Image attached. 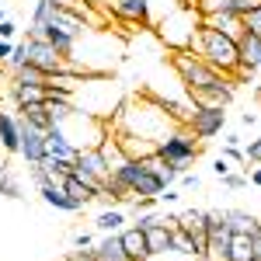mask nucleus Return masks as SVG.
I'll return each instance as SVG.
<instances>
[{
  "mask_svg": "<svg viewBox=\"0 0 261 261\" xmlns=\"http://www.w3.org/2000/svg\"><path fill=\"white\" fill-rule=\"evenodd\" d=\"M192 53L202 56L209 66H216L220 73L233 77V70L241 66V53H237V42L226 39L223 32L209 28V24H199L195 28V39H192Z\"/></svg>",
  "mask_w": 261,
  "mask_h": 261,
  "instance_id": "f257e3e1",
  "label": "nucleus"
},
{
  "mask_svg": "<svg viewBox=\"0 0 261 261\" xmlns=\"http://www.w3.org/2000/svg\"><path fill=\"white\" fill-rule=\"evenodd\" d=\"M171 66H174V73L181 77L185 84V91H205V87H233V77H226L220 73L216 66H209V63L195 56L192 49H178V53H171Z\"/></svg>",
  "mask_w": 261,
  "mask_h": 261,
  "instance_id": "f03ea898",
  "label": "nucleus"
},
{
  "mask_svg": "<svg viewBox=\"0 0 261 261\" xmlns=\"http://www.w3.org/2000/svg\"><path fill=\"white\" fill-rule=\"evenodd\" d=\"M202 24V14L192 7V4H185L181 0L174 11H167L164 18H157V35L161 42L171 49V53H178V49H192V39H195V28Z\"/></svg>",
  "mask_w": 261,
  "mask_h": 261,
  "instance_id": "7ed1b4c3",
  "label": "nucleus"
},
{
  "mask_svg": "<svg viewBox=\"0 0 261 261\" xmlns=\"http://www.w3.org/2000/svg\"><path fill=\"white\" fill-rule=\"evenodd\" d=\"M108 174H112V164H108L101 146H84V150H77V157H73V178H81L84 185H91V188L101 192V185H105Z\"/></svg>",
  "mask_w": 261,
  "mask_h": 261,
  "instance_id": "20e7f679",
  "label": "nucleus"
},
{
  "mask_svg": "<svg viewBox=\"0 0 261 261\" xmlns=\"http://www.w3.org/2000/svg\"><path fill=\"white\" fill-rule=\"evenodd\" d=\"M199 143H195V136L188 133V129H178V133H167L161 143H157V157L167 164H181L185 171L195 164V157H199Z\"/></svg>",
  "mask_w": 261,
  "mask_h": 261,
  "instance_id": "39448f33",
  "label": "nucleus"
},
{
  "mask_svg": "<svg viewBox=\"0 0 261 261\" xmlns=\"http://www.w3.org/2000/svg\"><path fill=\"white\" fill-rule=\"evenodd\" d=\"M185 125L199 140H216L226 129V108H195V112H188Z\"/></svg>",
  "mask_w": 261,
  "mask_h": 261,
  "instance_id": "423d86ee",
  "label": "nucleus"
},
{
  "mask_svg": "<svg viewBox=\"0 0 261 261\" xmlns=\"http://www.w3.org/2000/svg\"><path fill=\"white\" fill-rule=\"evenodd\" d=\"M18 129H21V161L28 164V167H39L45 161V133L35 129V125H28V122L18 115Z\"/></svg>",
  "mask_w": 261,
  "mask_h": 261,
  "instance_id": "0eeeda50",
  "label": "nucleus"
},
{
  "mask_svg": "<svg viewBox=\"0 0 261 261\" xmlns=\"http://www.w3.org/2000/svg\"><path fill=\"white\" fill-rule=\"evenodd\" d=\"M42 24H53V28H60L63 35H70L73 42H81L91 35V24L81 18V14H73V11H63V7H53V14L42 21Z\"/></svg>",
  "mask_w": 261,
  "mask_h": 261,
  "instance_id": "6e6552de",
  "label": "nucleus"
},
{
  "mask_svg": "<svg viewBox=\"0 0 261 261\" xmlns=\"http://www.w3.org/2000/svg\"><path fill=\"white\" fill-rule=\"evenodd\" d=\"M108 11H115V18L140 24V28H153V14H150V0H112Z\"/></svg>",
  "mask_w": 261,
  "mask_h": 261,
  "instance_id": "1a4fd4ad",
  "label": "nucleus"
},
{
  "mask_svg": "<svg viewBox=\"0 0 261 261\" xmlns=\"http://www.w3.org/2000/svg\"><path fill=\"white\" fill-rule=\"evenodd\" d=\"M42 108H45V115L53 125H70V122L77 119V105H73V94H45L42 101Z\"/></svg>",
  "mask_w": 261,
  "mask_h": 261,
  "instance_id": "9d476101",
  "label": "nucleus"
},
{
  "mask_svg": "<svg viewBox=\"0 0 261 261\" xmlns=\"http://www.w3.org/2000/svg\"><path fill=\"white\" fill-rule=\"evenodd\" d=\"M39 195H42V202L49 205V209H56V213H84V202L81 199H73L63 185H42L39 188Z\"/></svg>",
  "mask_w": 261,
  "mask_h": 261,
  "instance_id": "9b49d317",
  "label": "nucleus"
},
{
  "mask_svg": "<svg viewBox=\"0 0 261 261\" xmlns=\"http://www.w3.org/2000/svg\"><path fill=\"white\" fill-rule=\"evenodd\" d=\"M45 157H56V161H73L77 157V146H73L70 133L63 125L45 129Z\"/></svg>",
  "mask_w": 261,
  "mask_h": 261,
  "instance_id": "f8f14e48",
  "label": "nucleus"
},
{
  "mask_svg": "<svg viewBox=\"0 0 261 261\" xmlns=\"http://www.w3.org/2000/svg\"><path fill=\"white\" fill-rule=\"evenodd\" d=\"M115 143H119L122 157H129V161H150V157H157V143L146 140V136H136V133H122Z\"/></svg>",
  "mask_w": 261,
  "mask_h": 261,
  "instance_id": "ddd939ff",
  "label": "nucleus"
},
{
  "mask_svg": "<svg viewBox=\"0 0 261 261\" xmlns=\"http://www.w3.org/2000/svg\"><path fill=\"white\" fill-rule=\"evenodd\" d=\"M119 241H122V251L129 261H150V247H146V233L140 226H122L119 230Z\"/></svg>",
  "mask_w": 261,
  "mask_h": 261,
  "instance_id": "4468645a",
  "label": "nucleus"
},
{
  "mask_svg": "<svg viewBox=\"0 0 261 261\" xmlns=\"http://www.w3.org/2000/svg\"><path fill=\"white\" fill-rule=\"evenodd\" d=\"M0 150L4 153H21V129H18V115L0 108Z\"/></svg>",
  "mask_w": 261,
  "mask_h": 261,
  "instance_id": "2eb2a0df",
  "label": "nucleus"
},
{
  "mask_svg": "<svg viewBox=\"0 0 261 261\" xmlns=\"http://www.w3.org/2000/svg\"><path fill=\"white\" fill-rule=\"evenodd\" d=\"M202 24H209V28L223 32L226 39H233V42L244 35V18H237L233 11H223V14H209V18H202Z\"/></svg>",
  "mask_w": 261,
  "mask_h": 261,
  "instance_id": "dca6fc26",
  "label": "nucleus"
},
{
  "mask_svg": "<svg viewBox=\"0 0 261 261\" xmlns=\"http://www.w3.org/2000/svg\"><path fill=\"white\" fill-rule=\"evenodd\" d=\"M237 53H241V66H247L251 73H258V70H261V39H258V35L244 32L241 39H237Z\"/></svg>",
  "mask_w": 261,
  "mask_h": 261,
  "instance_id": "f3484780",
  "label": "nucleus"
},
{
  "mask_svg": "<svg viewBox=\"0 0 261 261\" xmlns=\"http://www.w3.org/2000/svg\"><path fill=\"white\" fill-rule=\"evenodd\" d=\"M45 87L39 84H21V81H11V98H14V108H24V105H42L45 101Z\"/></svg>",
  "mask_w": 261,
  "mask_h": 261,
  "instance_id": "a211bd4d",
  "label": "nucleus"
},
{
  "mask_svg": "<svg viewBox=\"0 0 261 261\" xmlns=\"http://www.w3.org/2000/svg\"><path fill=\"white\" fill-rule=\"evenodd\" d=\"M171 230H174V226H164V223L150 226V230H143V233H146V247H150V254H153V258L171 254Z\"/></svg>",
  "mask_w": 261,
  "mask_h": 261,
  "instance_id": "6ab92c4d",
  "label": "nucleus"
},
{
  "mask_svg": "<svg viewBox=\"0 0 261 261\" xmlns=\"http://www.w3.org/2000/svg\"><path fill=\"white\" fill-rule=\"evenodd\" d=\"M226 213V223H230V230L233 233H258L261 230V220L254 216V213H247V209H223Z\"/></svg>",
  "mask_w": 261,
  "mask_h": 261,
  "instance_id": "aec40b11",
  "label": "nucleus"
},
{
  "mask_svg": "<svg viewBox=\"0 0 261 261\" xmlns=\"http://www.w3.org/2000/svg\"><path fill=\"white\" fill-rule=\"evenodd\" d=\"M94 258L98 261H129L125 251H122L119 233H101V241L94 244Z\"/></svg>",
  "mask_w": 261,
  "mask_h": 261,
  "instance_id": "412c9836",
  "label": "nucleus"
},
{
  "mask_svg": "<svg viewBox=\"0 0 261 261\" xmlns=\"http://www.w3.org/2000/svg\"><path fill=\"white\" fill-rule=\"evenodd\" d=\"M122 226H125V213L122 209H105L94 216V230L98 233H119Z\"/></svg>",
  "mask_w": 261,
  "mask_h": 261,
  "instance_id": "4be33fe9",
  "label": "nucleus"
},
{
  "mask_svg": "<svg viewBox=\"0 0 261 261\" xmlns=\"http://www.w3.org/2000/svg\"><path fill=\"white\" fill-rule=\"evenodd\" d=\"M254 258V241L247 233H233L230 237V261H251Z\"/></svg>",
  "mask_w": 261,
  "mask_h": 261,
  "instance_id": "5701e85b",
  "label": "nucleus"
},
{
  "mask_svg": "<svg viewBox=\"0 0 261 261\" xmlns=\"http://www.w3.org/2000/svg\"><path fill=\"white\" fill-rule=\"evenodd\" d=\"M14 115H21V119L28 122V125H35V129H53V122H49V115H45V108L42 105H24V108H18Z\"/></svg>",
  "mask_w": 261,
  "mask_h": 261,
  "instance_id": "b1692460",
  "label": "nucleus"
},
{
  "mask_svg": "<svg viewBox=\"0 0 261 261\" xmlns=\"http://www.w3.org/2000/svg\"><path fill=\"white\" fill-rule=\"evenodd\" d=\"M63 188H66V192H70L73 199H81L84 205H87V202H94V199H98V188H91V185H84V181H81V178H73V174H70V178L63 181Z\"/></svg>",
  "mask_w": 261,
  "mask_h": 261,
  "instance_id": "393cba45",
  "label": "nucleus"
},
{
  "mask_svg": "<svg viewBox=\"0 0 261 261\" xmlns=\"http://www.w3.org/2000/svg\"><path fill=\"white\" fill-rule=\"evenodd\" d=\"M0 195H4V199H11V202H21V199H24L21 181L14 178L11 171H4V174H0Z\"/></svg>",
  "mask_w": 261,
  "mask_h": 261,
  "instance_id": "a878e982",
  "label": "nucleus"
},
{
  "mask_svg": "<svg viewBox=\"0 0 261 261\" xmlns=\"http://www.w3.org/2000/svg\"><path fill=\"white\" fill-rule=\"evenodd\" d=\"M192 7L199 11L202 18H209V14H223V11H233V0H195Z\"/></svg>",
  "mask_w": 261,
  "mask_h": 261,
  "instance_id": "bb28decb",
  "label": "nucleus"
},
{
  "mask_svg": "<svg viewBox=\"0 0 261 261\" xmlns=\"http://www.w3.org/2000/svg\"><path fill=\"white\" fill-rule=\"evenodd\" d=\"M220 181H223L226 192H241V188H247V174H233V171H230V174L220 178Z\"/></svg>",
  "mask_w": 261,
  "mask_h": 261,
  "instance_id": "cd10ccee",
  "label": "nucleus"
},
{
  "mask_svg": "<svg viewBox=\"0 0 261 261\" xmlns=\"http://www.w3.org/2000/svg\"><path fill=\"white\" fill-rule=\"evenodd\" d=\"M7 66H11V70H21V66H28V53H24V42H21V45H14V53L7 56Z\"/></svg>",
  "mask_w": 261,
  "mask_h": 261,
  "instance_id": "c85d7f7f",
  "label": "nucleus"
},
{
  "mask_svg": "<svg viewBox=\"0 0 261 261\" xmlns=\"http://www.w3.org/2000/svg\"><path fill=\"white\" fill-rule=\"evenodd\" d=\"M49 14H53V0H39V4H35V11H32V24H42Z\"/></svg>",
  "mask_w": 261,
  "mask_h": 261,
  "instance_id": "c756f323",
  "label": "nucleus"
},
{
  "mask_svg": "<svg viewBox=\"0 0 261 261\" xmlns=\"http://www.w3.org/2000/svg\"><path fill=\"white\" fill-rule=\"evenodd\" d=\"M161 223V216L153 213V209H146V213H136V223L133 226H140V230H150V226H157Z\"/></svg>",
  "mask_w": 261,
  "mask_h": 261,
  "instance_id": "7c9ffc66",
  "label": "nucleus"
},
{
  "mask_svg": "<svg viewBox=\"0 0 261 261\" xmlns=\"http://www.w3.org/2000/svg\"><path fill=\"white\" fill-rule=\"evenodd\" d=\"M94 237H91V233H87V230H77V233H73V247H77V251H94Z\"/></svg>",
  "mask_w": 261,
  "mask_h": 261,
  "instance_id": "2f4dec72",
  "label": "nucleus"
},
{
  "mask_svg": "<svg viewBox=\"0 0 261 261\" xmlns=\"http://www.w3.org/2000/svg\"><path fill=\"white\" fill-rule=\"evenodd\" d=\"M244 32H251V35H258V39H261V7H258V11H251V14L244 18Z\"/></svg>",
  "mask_w": 261,
  "mask_h": 261,
  "instance_id": "473e14b6",
  "label": "nucleus"
},
{
  "mask_svg": "<svg viewBox=\"0 0 261 261\" xmlns=\"http://www.w3.org/2000/svg\"><path fill=\"white\" fill-rule=\"evenodd\" d=\"M261 7V0H233V14L237 18H247L251 11H258Z\"/></svg>",
  "mask_w": 261,
  "mask_h": 261,
  "instance_id": "72a5a7b5",
  "label": "nucleus"
},
{
  "mask_svg": "<svg viewBox=\"0 0 261 261\" xmlns=\"http://www.w3.org/2000/svg\"><path fill=\"white\" fill-rule=\"evenodd\" d=\"M244 161H247V164H261V136L244 146Z\"/></svg>",
  "mask_w": 261,
  "mask_h": 261,
  "instance_id": "f704fd0d",
  "label": "nucleus"
},
{
  "mask_svg": "<svg viewBox=\"0 0 261 261\" xmlns=\"http://www.w3.org/2000/svg\"><path fill=\"white\" fill-rule=\"evenodd\" d=\"M230 171H233V161H226V157H216V161H213V174H216V178H226Z\"/></svg>",
  "mask_w": 261,
  "mask_h": 261,
  "instance_id": "c9c22d12",
  "label": "nucleus"
},
{
  "mask_svg": "<svg viewBox=\"0 0 261 261\" xmlns=\"http://www.w3.org/2000/svg\"><path fill=\"white\" fill-rule=\"evenodd\" d=\"M14 35H18V24L14 21H0V39H7V42H14Z\"/></svg>",
  "mask_w": 261,
  "mask_h": 261,
  "instance_id": "e433bc0d",
  "label": "nucleus"
},
{
  "mask_svg": "<svg viewBox=\"0 0 261 261\" xmlns=\"http://www.w3.org/2000/svg\"><path fill=\"white\" fill-rule=\"evenodd\" d=\"M63 261H98V258H94V251H77V247H73V251H66Z\"/></svg>",
  "mask_w": 261,
  "mask_h": 261,
  "instance_id": "4c0bfd02",
  "label": "nucleus"
},
{
  "mask_svg": "<svg viewBox=\"0 0 261 261\" xmlns=\"http://www.w3.org/2000/svg\"><path fill=\"white\" fill-rule=\"evenodd\" d=\"M181 188H185V192H192V188H199V185H202V178H199V174H188V171H185V174H181Z\"/></svg>",
  "mask_w": 261,
  "mask_h": 261,
  "instance_id": "58836bf2",
  "label": "nucleus"
},
{
  "mask_svg": "<svg viewBox=\"0 0 261 261\" xmlns=\"http://www.w3.org/2000/svg\"><path fill=\"white\" fill-rule=\"evenodd\" d=\"M178 199H181V192H178V188H174V185H171V188H164L161 195H157V202H167V205H174V202H178Z\"/></svg>",
  "mask_w": 261,
  "mask_h": 261,
  "instance_id": "ea45409f",
  "label": "nucleus"
},
{
  "mask_svg": "<svg viewBox=\"0 0 261 261\" xmlns=\"http://www.w3.org/2000/svg\"><path fill=\"white\" fill-rule=\"evenodd\" d=\"M14 53V42H7V39H0V66L7 63V56Z\"/></svg>",
  "mask_w": 261,
  "mask_h": 261,
  "instance_id": "a19ab883",
  "label": "nucleus"
},
{
  "mask_svg": "<svg viewBox=\"0 0 261 261\" xmlns=\"http://www.w3.org/2000/svg\"><path fill=\"white\" fill-rule=\"evenodd\" d=\"M247 185H258V188H261V167H254V171H247Z\"/></svg>",
  "mask_w": 261,
  "mask_h": 261,
  "instance_id": "79ce46f5",
  "label": "nucleus"
},
{
  "mask_svg": "<svg viewBox=\"0 0 261 261\" xmlns=\"http://www.w3.org/2000/svg\"><path fill=\"white\" fill-rule=\"evenodd\" d=\"M251 241H254V258H261V230H258V233H251Z\"/></svg>",
  "mask_w": 261,
  "mask_h": 261,
  "instance_id": "37998d69",
  "label": "nucleus"
},
{
  "mask_svg": "<svg viewBox=\"0 0 261 261\" xmlns=\"http://www.w3.org/2000/svg\"><path fill=\"white\" fill-rule=\"evenodd\" d=\"M87 4H94V7H101V11H108V4H112V0H87Z\"/></svg>",
  "mask_w": 261,
  "mask_h": 261,
  "instance_id": "c03bdc74",
  "label": "nucleus"
},
{
  "mask_svg": "<svg viewBox=\"0 0 261 261\" xmlns=\"http://www.w3.org/2000/svg\"><path fill=\"white\" fill-rule=\"evenodd\" d=\"M4 171H7V161H4V157H0V174H4Z\"/></svg>",
  "mask_w": 261,
  "mask_h": 261,
  "instance_id": "a18cd8bd",
  "label": "nucleus"
},
{
  "mask_svg": "<svg viewBox=\"0 0 261 261\" xmlns=\"http://www.w3.org/2000/svg\"><path fill=\"white\" fill-rule=\"evenodd\" d=\"M0 21H4V7H0Z\"/></svg>",
  "mask_w": 261,
  "mask_h": 261,
  "instance_id": "49530a36",
  "label": "nucleus"
},
{
  "mask_svg": "<svg viewBox=\"0 0 261 261\" xmlns=\"http://www.w3.org/2000/svg\"><path fill=\"white\" fill-rule=\"evenodd\" d=\"M185 4H195V0H185Z\"/></svg>",
  "mask_w": 261,
  "mask_h": 261,
  "instance_id": "de8ad7c7",
  "label": "nucleus"
},
{
  "mask_svg": "<svg viewBox=\"0 0 261 261\" xmlns=\"http://www.w3.org/2000/svg\"><path fill=\"white\" fill-rule=\"evenodd\" d=\"M251 261H261V258H251Z\"/></svg>",
  "mask_w": 261,
  "mask_h": 261,
  "instance_id": "09e8293b",
  "label": "nucleus"
}]
</instances>
